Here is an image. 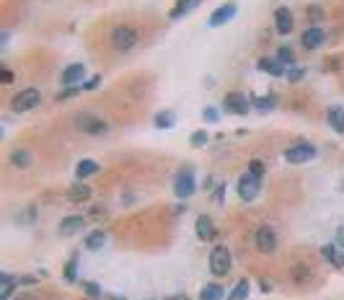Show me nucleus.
Wrapping results in <instances>:
<instances>
[{"label": "nucleus", "mask_w": 344, "mask_h": 300, "mask_svg": "<svg viewBox=\"0 0 344 300\" xmlns=\"http://www.w3.org/2000/svg\"><path fill=\"white\" fill-rule=\"evenodd\" d=\"M41 104V91L39 88H21L13 98H11V109L16 114H24V112H31Z\"/></svg>", "instance_id": "3"}, {"label": "nucleus", "mask_w": 344, "mask_h": 300, "mask_svg": "<svg viewBox=\"0 0 344 300\" xmlns=\"http://www.w3.org/2000/svg\"><path fill=\"white\" fill-rule=\"evenodd\" d=\"M171 300H189V297H186V295H174Z\"/></svg>", "instance_id": "40"}, {"label": "nucleus", "mask_w": 344, "mask_h": 300, "mask_svg": "<svg viewBox=\"0 0 344 300\" xmlns=\"http://www.w3.org/2000/svg\"><path fill=\"white\" fill-rule=\"evenodd\" d=\"M318 156V150L313 142H295L285 150V161L292 163V166H300V163H308Z\"/></svg>", "instance_id": "5"}, {"label": "nucleus", "mask_w": 344, "mask_h": 300, "mask_svg": "<svg viewBox=\"0 0 344 300\" xmlns=\"http://www.w3.org/2000/svg\"><path fill=\"white\" fill-rule=\"evenodd\" d=\"M73 122H75V127H78L80 132L93 135V137L109 132V122L101 119V117H93L91 112H80V114H75V119H73Z\"/></svg>", "instance_id": "2"}, {"label": "nucleus", "mask_w": 344, "mask_h": 300, "mask_svg": "<svg viewBox=\"0 0 344 300\" xmlns=\"http://www.w3.org/2000/svg\"><path fill=\"white\" fill-rule=\"evenodd\" d=\"M202 119H205V122H210V124H215V122L220 119V114H218V109H215V106H207V109L202 112Z\"/></svg>", "instance_id": "33"}, {"label": "nucleus", "mask_w": 344, "mask_h": 300, "mask_svg": "<svg viewBox=\"0 0 344 300\" xmlns=\"http://www.w3.org/2000/svg\"><path fill=\"white\" fill-rule=\"evenodd\" d=\"M223 295H225V290L220 287V285H205L202 287V292H200V300H223Z\"/></svg>", "instance_id": "26"}, {"label": "nucleus", "mask_w": 344, "mask_h": 300, "mask_svg": "<svg viewBox=\"0 0 344 300\" xmlns=\"http://www.w3.org/2000/svg\"><path fill=\"white\" fill-rule=\"evenodd\" d=\"M324 41H326V31L321 26H308L303 34H300V44H303L306 49H318Z\"/></svg>", "instance_id": "13"}, {"label": "nucleus", "mask_w": 344, "mask_h": 300, "mask_svg": "<svg viewBox=\"0 0 344 300\" xmlns=\"http://www.w3.org/2000/svg\"><path fill=\"white\" fill-rule=\"evenodd\" d=\"M101 171V166L96 163V161H91V158H83V161H78V166H75V176H78V181H83V179H91V176H96Z\"/></svg>", "instance_id": "16"}, {"label": "nucleus", "mask_w": 344, "mask_h": 300, "mask_svg": "<svg viewBox=\"0 0 344 300\" xmlns=\"http://www.w3.org/2000/svg\"><path fill=\"white\" fill-rule=\"evenodd\" d=\"M78 259H80V256H78V254H73V256H70V262L65 264V269H62V274H65V280H68V282H75V280H78Z\"/></svg>", "instance_id": "28"}, {"label": "nucleus", "mask_w": 344, "mask_h": 300, "mask_svg": "<svg viewBox=\"0 0 344 300\" xmlns=\"http://www.w3.org/2000/svg\"><path fill=\"white\" fill-rule=\"evenodd\" d=\"M235 13H238V6H235V3H223L220 8H215V11L210 13L207 24H210L212 29H218V26H225L228 21H233V18H235Z\"/></svg>", "instance_id": "9"}, {"label": "nucleus", "mask_w": 344, "mask_h": 300, "mask_svg": "<svg viewBox=\"0 0 344 300\" xmlns=\"http://www.w3.org/2000/svg\"><path fill=\"white\" fill-rule=\"evenodd\" d=\"M277 60L282 62L285 68H290L292 62H295V52H292L290 47H279V49H277Z\"/></svg>", "instance_id": "30"}, {"label": "nucleus", "mask_w": 344, "mask_h": 300, "mask_svg": "<svg viewBox=\"0 0 344 300\" xmlns=\"http://www.w3.org/2000/svg\"><path fill=\"white\" fill-rule=\"evenodd\" d=\"M83 228H85V218H83V215H68V218H62L60 225H57V230H60L62 235H75V233H80Z\"/></svg>", "instance_id": "14"}, {"label": "nucleus", "mask_w": 344, "mask_h": 300, "mask_svg": "<svg viewBox=\"0 0 344 300\" xmlns=\"http://www.w3.org/2000/svg\"><path fill=\"white\" fill-rule=\"evenodd\" d=\"M274 106H277V98H274V96H262V98L254 101V109H259V112H272Z\"/></svg>", "instance_id": "29"}, {"label": "nucleus", "mask_w": 344, "mask_h": 300, "mask_svg": "<svg viewBox=\"0 0 344 300\" xmlns=\"http://www.w3.org/2000/svg\"><path fill=\"white\" fill-rule=\"evenodd\" d=\"M249 295H251V282L249 280H238L235 287L228 292V300H246Z\"/></svg>", "instance_id": "25"}, {"label": "nucleus", "mask_w": 344, "mask_h": 300, "mask_svg": "<svg viewBox=\"0 0 344 300\" xmlns=\"http://www.w3.org/2000/svg\"><path fill=\"white\" fill-rule=\"evenodd\" d=\"M80 91H83V85H80V88H78V85H68V91H60L57 93V101H65V98H70V96H75Z\"/></svg>", "instance_id": "35"}, {"label": "nucleus", "mask_w": 344, "mask_h": 300, "mask_svg": "<svg viewBox=\"0 0 344 300\" xmlns=\"http://www.w3.org/2000/svg\"><path fill=\"white\" fill-rule=\"evenodd\" d=\"M259 191H262V179L254 176L251 171H246V174L238 179V197L243 202H254L256 197H259Z\"/></svg>", "instance_id": "7"}, {"label": "nucleus", "mask_w": 344, "mask_h": 300, "mask_svg": "<svg viewBox=\"0 0 344 300\" xmlns=\"http://www.w3.org/2000/svg\"><path fill=\"white\" fill-rule=\"evenodd\" d=\"M207 140H210L207 130H200V132H194V135H191V145H194V147H202V145H207Z\"/></svg>", "instance_id": "32"}, {"label": "nucleus", "mask_w": 344, "mask_h": 300, "mask_svg": "<svg viewBox=\"0 0 344 300\" xmlns=\"http://www.w3.org/2000/svg\"><path fill=\"white\" fill-rule=\"evenodd\" d=\"M83 292L88 295V297H93V300L104 297V292H101V287H99L96 282H83Z\"/></svg>", "instance_id": "31"}, {"label": "nucleus", "mask_w": 344, "mask_h": 300, "mask_svg": "<svg viewBox=\"0 0 344 300\" xmlns=\"http://www.w3.org/2000/svg\"><path fill=\"white\" fill-rule=\"evenodd\" d=\"M303 75H306V70H303V68H292V70H287V73H285V78H287L290 83L303 80Z\"/></svg>", "instance_id": "34"}, {"label": "nucleus", "mask_w": 344, "mask_h": 300, "mask_svg": "<svg viewBox=\"0 0 344 300\" xmlns=\"http://www.w3.org/2000/svg\"><path fill=\"white\" fill-rule=\"evenodd\" d=\"M259 70H262V73H269V75H274V78H279V75L287 73L285 65H282L277 57H262V60H259Z\"/></svg>", "instance_id": "17"}, {"label": "nucleus", "mask_w": 344, "mask_h": 300, "mask_svg": "<svg viewBox=\"0 0 344 300\" xmlns=\"http://www.w3.org/2000/svg\"><path fill=\"white\" fill-rule=\"evenodd\" d=\"M194 191H197V179H194V171H191V168L179 171L176 179H174V194H176L179 199H189L191 194H194Z\"/></svg>", "instance_id": "6"}, {"label": "nucleus", "mask_w": 344, "mask_h": 300, "mask_svg": "<svg viewBox=\"0 0 344 300\" xmlns=\"http://www.w3.org/2000/svg\"><path fill=\"white\" fill-rule=\"evenodd\" d=\"M321 254H324V259H326V262H331L334 267H344V259L339 256V248H336L334 243L324 246V248H321Z\"/></svg>", "instance_id": "27"}, {"label": "nucleus", "mask_w": 344, "mask_h": 300, "mask_svg": "<svg viewBox=\"0 0 344 300\" xmlns=\"http://www.w3.org/2000/svg\"><path fill=\"white\" fill-rule=\"evenodd\" d=\"M0 285H3V287H0V300H11V295H13L16 285L21 287V282L16 280L13 274H8V272H3V274H0Z\"/></svg>", "instance_id": "21"}, {"label": "nucleus", "mask_w": 344, "mask_h": 300, "mask_svg": "<svg viewBox=\"0 0 344 300\" xmlns=\"http://www.w3.org/2000/svg\"><path fill=\"white\" fill-rule=\"evenodd\" d=\"M202 3V0H176V6L174 8H171V18H174V21H179V18H184L186 13H191V11H194L197 6Z\"/></svg>", "instance_id": "18"}, {"label": "nucleus", "mask_w": 344, "mask_h": 300, "mask_svg": "<svg viewBox=\"0 0 344 300\" xmlns=\"http://www.w3.org/2000/svg\"><path fill=\"white\" fill-rule=\"evenodd\" d=\"M194 233L200 241H215L218 238V225H215V220L210 215H200L194 223Z\"/></svg>", "instance_id": "12"}, {"label": "nucleus", "mask_w": 344, "mask_h": 300, "mask_svg": "<svg viewBox=\"0 0 344 300\" xmlns=\"http://www.w3.org/2000/svg\"><path fill=\"white\" fill-rule=\"evenodd\" d=\"M0 78H3V83H11V80H13L11 70H3V73H0Z\"/></svg>", "instance_id": "39"}, {"label": "nucleus", "mask_w": 344, "mask_h": 300, "mask_svg": "<svg viewBox=\"0 0 344 300\" xmlns=\"http://www.w3.org/2000/svg\"><path fill=\"white\" fill-rule=\"evenodd\" d=\"M83 78H85L83 62H73V65H68L62 70V85H78V83H83Z\"/></svg>", "instance_id": "15"}, {"label": "nucleus", "mask_w": 344, "mask_h": 300, "mask_svg": "<svg viewBox=\"0 0 344 300\" xmlns=\"http://www.w3.org/2000/svg\"><path fill=\"white\" fill-rule=\"evenodd\" d=\"M68 199H70V202H85V199H91V186L83 184V181L73 184V186L68 189Z\"/></svg>", "instance_id": "20"}, {"label": "nucleus", "mask_w": 344, "mask_h": 300, "mask_svg": "<svg viewBox=\"0 0 344 300\" xmlns=\"http://www.w3.org/2000/svg\"><path fill=\"white\" fill-rule=\"evenodd\" d=\"M137 41H140V34H137V29L130 26V24H117V26H112V31H109V47H112L114 52H119V55L132 52V49L137 47Z\"/></svg>", "instance_id": "1"}, {"label": "nucleus", "mask_w": 344, "mask_h": 300, "mask_svg": "<svg viewBox=\"0 0 344 300\" xmlns=\"http://www.w3.org/2000/svg\"><path fill=\"white\" fill-rule=\"evenodd\" d=\"M153 124H156V130H171V127L176 124V114L174 112H158L153 117Z\"/></svg>", "instance_id": "24"}, {"label": "nucleus", "mask_w": 344, "mask_h": 300, "mask_svg": "<svg viewBox=\"0 0 344 300\" xmlns=\"http://www.w3.org/2000/svg\"><path fill=\"white\" fill-rule=\"evenodd\" d=\"M339 238H341V241H344V228H341V230H339Z\"/></svg>", "instance_id": "41"}, {"label": "nucleus", "mask_w": 344, "mask_h": 300, "mask_svg": "<svg viewBox=\"0 0 344 300\" xmlns=\"http://www.w3.org/2000/svg\"><path fill=\"white\" fill-rule=\"evenodd\" d=\"M326 119H329V124H331L334 132L344 135V109H341V106H331L329 114H326Z\"/></svg>", "instance_id": "22"}, {"label": "nucleus", "mask_w": 344, "mask_h": 300, "mask_svg": "<svg viewBox=\"0 0 344 300\" xmlns=\"http://www.w3.org/2000/svg\"><path fill=\"white\" fill-rule=\"evenodd\" d=\"M223 106H225L228 114H246L249 106H251V101H249V96L233 91V93H228V96L223 98Z\"/></svg>", "instance_id": "11"}, {"label": "nucleus", "mask_w": 344, "mask_h": 300, "mask_svg": "<svg viewBox=\"0 0 344 300\" xmlns=\"http://www.w3.org/2000/svg\"><path fill=\"white\" fill-rule=\"evenodd\" d=\"M249 171H251L254 176L262 179V176H264V163H262V161H251V163H249Z\"/></svg>", "instance_id": "36"}, {"label": "nucleus", "mask_w": 344, "mask_h": 300, "mask_svg": "<svg viewBox=\"0 0 344 300\" xmlns=\"http://www.w3.org/2000/svg\"><path fill=\"white\" fill-rule=\"evenodd\" d=\"M308 18L318 21V18H321V11H318V8H308Z\"/></svg>", "instance_id": "38"}, {"label": "nucleus", "mask_w": 344, "mask_h": 300, "mask_svg": "<svg viewBox=\"0 0 344 300\" xmlns=\"http://www.w3.org/2000/svg\"><path fill=\"white\" fill-rule=\"evenodd\" d=\"M233 267V256H230V248L228 246H215L210 251V272L215 277H225Z\"/></svg>", "instance_id": "4"}, {"label": "nucleus", "mask_w": 344, "mask_h": 300, "mask_svg": "<svg viewBox=\"0 0 344 300\" xmlns=\"http://www.w3.org/2000/svg\"><path fill=\"white\" fill-rule=\"evenodd\" d=\"M104 243H106V233L104 230L88 233V235H85V241H83V246L88 248V251H99V248H104Z\"/></svg>", "instance_id": "23"}, {"label": "nucleus", "mask_w": 344, "mask_h": 300, "mask_svg": "<svg viewBox=\"0 0 344 300\" xmlns=\"http://www.w3.org/2000/svg\"><path fill=\"white\" fill-rule=\"evenodd\" d=\"M295 29V18H292V11L290 8H277L274 11V31L279 34V36H287L290 31Z\"/></svg>", "instance_id": "10"}, {"label": "nucleus", "mask_w": 344, "mask_h": 300, "mask_svg": "<svg viewBox=\"0 0 344 300\" xmlns=\"http://www.w3.org/2000/svg\"><path fill=\"white\" fill-rule=\"evenodd\" d=\"M254 243L262 254H274L277 251V230L272 225H259L254 233Z\"/></svg>", "instance_id": "8"}, {"label": "nucleus", "mask_w": 344, "mask_h": 300, "mask_svg": "<svg viewBox=\"0 0 344 300\" xmlns=\"http://www.w3.org/2000/svg\"><path fill=\"white\" fill-rule=\"evenodd\" d=\"M99 83H101V78H99V75H93V78H88V80H83L80 85H83V91H96V88H99Z\"/></svg>", "instance_id": "37"}, {"label": "nucleus", "mask_w": 344, "mask_h": 300, "mask_svg": "<svg viewBox=\"0 0 344 300\" xmlns=\"http://www.w3.org/2000/svg\"><path fill=\"white\" fill-rule=\"evenodd\" d=\"M8 161H11V166H16V168H29V166H31V153H29L26 147H16V150H11Z\"/></svg>", "instance_id": "19"}]
</instances>
